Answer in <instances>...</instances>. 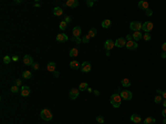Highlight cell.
Instances as JSON below:
<instances>
[{
	"mask_svg": "<svg viewBox=\"0 0 166 124\" xmlns=\"http://www.w3.org/2000/svg\"><path fill=\"white\" fill-rule=\"evenodd\" d=\"M70 68L71 69H73V70H78V69H81V64L78 62V61L73 60L70 62Z\"/></svg>",
	"mask_w": 166,
	"mask_h": 124,
	"instance_id": "obj_17",
	"label": "cell"
},
{
	"mask_svg": "<svg viewBox=\"0 0 166 124\" xmlns=\"http://www.w3.org/2000/svg\"><path fill=\"white\" fill-rule=\"evenodd\" d=\"M70 57H72V58H74V57H78V54H79V50H78L77 48H72L70 50Z\"/></svg>",
	"mask_w": 166,
	"mask_h": 124,
	"instance_id": "obj_24",
	"label": "cell"
},
{
	"mask_svg": "<svg viewBox=\"0 0 166 124\" xmlns=\"http://www.w3.org/2000/svg\"><path fill=\"white\" fill-rule=\"evenodd\" d=\"M121 103H122V98L118 93H114L111 95V104L113 105V108L117 109L121 106Z\"/></svg>",
	"mask_w": 166,
	"mask_h": 124,
	"instance_id": "obj_1",
	"label": "cell"
},
{
	"mask_svg": "<svg viewBox=\"0 0 166 124\" xmlns=\"http://www.w3.org/2000/svg\"><path fill=\"white\" fill-rule=\"evenodd\" d=\"M81 33H82V30H81L80 27H74L73 30H72V35H73L74 38H80Z\"/></svg>",
	"mask_w": 166,
	"mask_h": 124,
	"instance_id": "obj_12",
	"label": "cell"
},
{
	"mask_svg": "<svg viewBox=\"0 0 166 124\" xmlns=\"http://www.w3.org/2000/svg\"><path fill=\"white\" fill-rule=\"evenodd\" d=\"M131 121L133 122V123H140V122L142 121V119H141L140 115L133 114V115H131Z\"/></svg>",
	"mask_w": 166,
	"mask_h": 124,
	"instance_id": "obj_18",
	"label": "cell"
},
{
	"mask_svg": "<svg viewBox=\"0 0 166 124\" xmlns=\"http://www.w3.org/2000/svg\"><path fill=\"white\" fill-rule=\"evenodd\" d=\"M72 41H74L75 43H80V42L82 41V40H81L80 38H74V37H73V38H72Z\"/></svg>",
	"mask_w": 166,
	"mask_h": 124,
	"instance_id": "obj_39",
	"label": "cell"
},
{
	"mask_svg": "<svg viewBox=\"0 0 166 124\" xmlns=\"http://www.w3.org/2000/svg\"><path fill=\"white\" fill-rule=\"evenodd\" d=\"M121 98L123 100H125V101H130V100H132V98H133V94H132V92L130 91V90H123L121 92Z\"/></svg>",
	"mask_w": 166,
	"mask_h": 124,
	"instance_id": "obj_3",
	"label": "cell"
},
{
	"mask_svg": "<svg viewBox=\"0 0 166 124\" xmlns=\"http://www.w3.org/2000/svg\"><path fill=\"white\" fill-rule=\"evenodd\" d=\"M96 33H98V30H96L95 28H92L89 30V33H88V35H90V38H93V37L96 35Z\"/></svg>",
	"mask_w": 166,
	"mask_h": 124,
	"instance_id": "obj_25",
	"label": "cell"
},
{
	"mask_svg": "<svg viewBox=\"0 0 166 124\" xmlns=\"http://www.w3.org/2000/svg\"><path fill=\"white\" fill-rule=\"evenodd\" d=\"M125 45H126V39L125 38H118L115 41V47H117V48H123Z\"/></svg>",
	"mask_w": 166,
	"mask_h": 124,
	"instance_id": "obj_10",
	"label": "cell"
},
{
	"mask_svg": "<svg viewBox=\"0 0 166 124\" xmlns=\"http://www.w3.org/2000/svg\"><path fill=\"white\" fill-rule=\"evenodd\" d=\"M163 124H166V118L164 119V121H163Z\"/></svg>",
	"mask_w": 166,
	"mask_h": 124,
	"instance_id": "obj_51",
	"label": "cell"
},
{
	"mask_svg": "<svg viewBox=\"0 0 166 124\" xmlns=\"http://www.w3.org/2000/svg\"><path fill=\"white\" fill-rule=\"evenodd\" d=\"M88 88H89L88 83H86V82H82L80 84V86H79V90H80V91H85Z\"/></svg>",
	"mask_w": 166,
	"mask_h": 124,
	"instance_id": "obj_28",
	"label": "cell"
},
{
	"mask_svg": "<svg viewBox=\"0 0 166 124\" xmlns=\"http://www.w3.org/2000/svg\"><path fill=\"white\" fill-rule=\"evenodd\" d=\"M10 91H11L12 93H17L18 91H19V88H18L17 85H12L11 88H10Z\"/></svg>",
	"mask_w": 166,
	"mask_h": 124,
	"instance_id": "obj_34",
	"label": "cell"
},
{
	"mask_svg": "<svg viewBox=\"0 0 166 124\" xmlns=\"http://www.w3.org/2000/svg\"><path fill=\"white\" fill-rule=\"evenodd\" d=\"M155 121H156V120L154 118H146L144 120V124H154Z\"/></svg>",
	"mask_w": 166,
	"mask_h": 124,
	"instance_id": "obj_26",
	"label": "cell"
},
{
	"mask_svg": "<svg viewBox=\"0 0 166 124\" xmlns=\"http://www.w3.org/2000/svg\"><path fill=\"white\" fill-rule=\"evenodd\" d=\"M145 11H146V15H147V16H152V15H153V11H152L150 8H148L147 10H145Z\"/></svg>",
	"mask_w": 166,
	"mask_h": 124,
	"instance_id": "obj_40",
	"label": "cell"
},
{
	"mask_svg": "<svg viewBox=\"0 0 166 124\" xmlns=\"http://www.w3.org/2000/svg\"><path fill=\"white\" fill-rule=\"evenodd\" d=\"M30 94V88L27 85L21 86V95L22 96H28Z\"/></svg>",
	"mask_w": 166,
	"mask_h": 124,
	"instance_id": "obj_16",
	"label": "cell"
},
{
	"mask_svg": "<svg viewBox=\"0 0 166 124\" xmlns=\"http://www.w3.org/2000/svg\"><path fill=\"white\" fill-rule=\"evenodd\" d=\"M40 115H41V119L44 120V121H50V120H52V118H53L51 111L48 110V109H43L41 111V113H40Z\"/></svg>",
	"mask_w": 166,
	"mask_h": 124,
	"instance_id": "obj_2",
	"label": "cell"
},
{
	"mask_svg": "<svg viewBox=\"0 0 166 124\" xmlns=\"http://www.w3.org/2000/svg\"><path fill=\"white\" fill-rule=\"evenodd\" d=\"M162 58H166V52H164V53L162 54Z\"/></svg>",
	"mask_w": 166,
	"mask_h": 124,
	"instance_id": "obj_49",
	"label": "cell"
},
{
	"mask_svg": "<svg viewBox=\"0 0 166 124\" xmlns=\"http://www.w3.org/2000/svg\"><path fill=\"white\" fill-rule=\"evenodd\" d=\"M11 59H12V60H13V61H18V59H19V58L17 57V55H13V57H12V58H11Z\"/></svg>",
	"mask_w": 166,
	"mask_h": 124,
	"instance_id": "obj_46",
	"label": "cell"
},
{
	"mask_svg": "<svg viewBox=\"0 0 166 124\" xmlns=\"http://www.w3.org/2000/svg\"><path fill=\"white\" fill-rule=\"evenodd\" d=\"M85 3H86V6L92 7L93 5H94V1H91V0H86V1H85Z\"/></svg>",
	"mask_w": 166,
	"mask_h": 124,
	"instance_id": "obj_38",
	"label": "cell"
},
{
	"mask_svg": "<svg viewBox=\"0 0 166 124\" xmlns=\"http://www.w3.org/2000/svg\"><path fill=\"white\" fill-rule=\"evenodd\" d=\"M32 68H33V70H38V69H39V64L38 63H33V64H32Z\"/></svg>",
	"mask_w": 166,
	"mask_h": 124,
	"instance_id": "obj_41",
	"label": "cell"
},
{
	"mask_svg": "<svg viewBox=\"0 0 166 124\" xmlns=\"http://www.w3.org/2000/svg\"><path fill=\"white\" fill-rule=\"evenodd\" d=\"M67 25H68V23L65 22V21H61L60 22V25H59V28L61 29V30H65V29H67Z\"/></svg>",
	"mask_w": 166,
	"mask_h": 124,
	"instance_id": "obj_29",
	"label": "cell"
},
{
	"mask_svg": "<svg viewBox=\"0 0 166 124\" xmlns=\"http://www.w3.org/2000/svg\"><path fill=\"white\" fill-rule=\"evenodd\" d=\"M90 39H91V38H90V35H84V37L82 38V42H83V43H88V42L90 41Z\"/></svg>",
	"mask_w": 166,
	"mask_h": 124,
	"instance_id": "obj_32",
	"label": "cell"
},
{
	"mask_svg": "<svg viewBox=\"0 0 166 124\" xmlns=\"http://www.w3.org/2000/svg\"><path fill=\"white\" fill-rule=\"evenodd\" d=\"M79 93H80V90L79 89H75V88H72L69 92V96H70L71 100H75L79 96Z\"/></svg>",
	"mask_w": 166,
	"mask_h": 124,
	"instance_id": "obj_7",
	"label": "cell"
},
{
	"mask_svg": "<svg viewBox=\"0 0 166 124\" xmlns=\"http://www.w3.org/2000/svg\"><path fill=\"white\" fill-rule=\"evenodd\" d=\"M22 76L24 79H31L32 78V73L30 71H23L22 72Z\"/></svg>",
	"mask_w": 166,
	"mask_h": 124,
	"instance_id": "obj_27",
	"label": "cell"
},
{
	"mask_svg": "<svg viewBox=\"0 0 166 124\" xmlns=\"http://www.w3.org/2000/svg\"><path fill=\"white\" fill-rule=\"evenodd\" d=\"M142 25H143V23H141L140 21H132L131 23H130V28H131V30H133V31H141V29H142Z\"/></svg>",
	"mask_w": 166,
	"mask_h": 124,
	"instance_id": "obj_4",
	"label": "cell"
},
{
	"mask_svg": "<svg viewBox=\"0 0 166 124\" xmlns=\"http://www.w3.org/2000/svg\"><path fill=\"white\" fill-rule=\"evenodd\" d=\"M151 38H152V37H151L150 33H145V35H143V39L145 40V41H150Z\"/></svg>",
	"mask_w": 166,
	"mask_h": 124,
	"instance_id": "obj_35",
	"label": "cell"
},
{
	"mask_svg": "<svg viewBox=\"0 0 166 124\" xmlns=\"http://www.w3.org/2000/svg\"><path fill=\"white\" fill-rule=\"evenodd\" d=\"M10 61H11V58H10L9 55H5V57H3V62L6 64H9Z\"/></svg>",
	"mask_w": 166,
	"mask_h": 124,
	"instance_id": "obj_30",
	"label": "cell"
},
{
	"mask_svg": "<svg viewBox=\"0 0 166 124\" xmlns=\"http://www.w3.org/2000/svg\"><path fill=\"white\" fill-rule=\"evenodd\" d=\"M162 99H163L162 95H156L155 99H154V102H155V103H161V102H162Z\"/></svg>",
	"mask_w": 166,
	"mask_h": 124,
	"instance_id": "obj_33",
	"label": "cell"
},
{
	"mask_svg": "<svg viewBox=\"0 0 166 124\" xmlns=\"http://www.w3.org/2000/svg\"><path fill=\"white\" fill-rule=\"evenodd\" d=\"M96 121L99 122V124H103L104 123V118L101 116V115H98V116H96Z\"/></svg>",
	"mask_w": 166,
	"mask_h": 124,
	"instance_id": "obj_31",
	"label": "cell"
},
{
	"mask_svg": "<svg viewBox=\"0 0 166 124\" xmlns=\"http://www.w3.org/2000/svg\"><path fill=\"white\" fill-rule=\"evenodd\" d=\"M126 40H127V41H131V40H133V37H132V35H126Z\"/></svg>",
	"mask_w": 166,
	"mask_h": 124,
	"instance_id": "obj_42",
	"label": "cell"
},
{
	"mask_svg": "<svg viewBox=\"0 0 166 124\" xmlns=\"http://www.w3.org/2000/svg\"><path fill=\"white\" fill-rule=\"evenodd\" d=\"M154 25L153 22H151V21H146V22H144L143 25H142V30L145 31V33H150V31L153 29Z\"/></svg>",
	"mask_w": 166,
	"mask_h": 124,
	"instance_id": "obj_5",
	"label": "cell"
},
{
	"mask_svg": "<svg viewBox=\"0 0 166 124\" xmlns=\"http://www.w3.org/2000/svg\"><path fill=\"white\" fill-rule=\"evenodd\" d=\"M162 115H163L164 118H166V108H165V109H164L163 111H162Z\"/></svg>",
	"mask_w": 166,
	"mask_h": 124,
	"instance_id": "obj_45",
	"label": "cell"
},
{
	"mask_svg": "<svg viewBox=\"0 0 166 124\" xmlns=\"http://www.w3.org/2000/svg\"><path fill=\"white\" fill-rule=\"evenodd\" d=\"M65 6L71 7V8H77V7L79 6V1H78V0H68L67 3H65Z\"/></svg>",
	"mask_w": 166,
	"mask_h": 124,
	"instance_id": "obj_15",
	"label": "cell"
},
{
	"mask_svg": "<svg viewBox=\"0 0 166 124\" xmlns=\"http://www.w3.org/2000/svg\"><path fill=\"white\" fill-rule=\"evenodd\" d=\"M111 23H112V21L110 19H105V20H103L102 21V27L104 29H107V28L111 27Z\"/></svg>",
	"mask_w": 166,
	"mask_h": 124,
	"instance_id": "obj_23",
	"label": "cell"
},
{
	"mask_svg": "<svg viewBox=\"0 0 166 124\" xmlns=\"http://www.w3.org/2000/svg\"><path fill=\"white\" fill-rule=\"evenodd\" d=\"M64 21H65V22H67V23H69V22H70V21H71V18H70V17H69V16H68V17H65V19H64Z\"/></svg>",
	"mask_w": 166,
	"mask_h": 124,
	"instance_id": "obj_44",
	"label": "cell"
},
{
	"mask_svg": "<svg viewBox=\"0 0 166 124\" xmlns=\"http://www.w3.org/2000/svg\"><path fill=\"white\" fill-rule=\"evenodd\" d=\"M91 62H89V61H85V62H83L82 64H81V71L82 72H84V73H88V72H90L91 71Z\"/></svg>",
	"mask_w": 166,
	"mask_h": 124,
	"instance_id": "obj_6",
	"label": "cell"
},
{
	"mask_svg": "<svg viewBox=\"0 0 166 124\" xmlns=\"http://www.w3.org/2000/svg\"><path fill=\"white\" fill-rule=\"evenodd\" d=\"M122 85L124 86V88H130L131 86V80L127 79V78L123 79L122 80Z\"/></svg>",
	"mask_w": 166,
	"mask_h": 124,
	"instance_id": "obj_22",
	"label": "cell"
},
{
	"mask_svg": "<svg viewBox=\"0 0 166 124\" xmlns=\"http://www.w3.org/2000/svg\"><path fill=\"white\" fill-rule=\"evenodd\" d=\"M113 47H115V42H113V40H111V39L106 40L104 43V49L106 50V52H110V50L113 49Z\"/></svg>",
	"mask_w": 166,
	"mask_h": 124,
	"instance_id": "obj_8",
	"label": "cell"
},
{
	"mask_svg": "<svg viewBox=\"0 0 166 124\" xmlns=\"http://www.w3.org/2000/svg\"><path fill=\"white\" fill-rule=\"evenodd\" d=\"M47 69L50 72H54L55 71V62H49L48 65H47Z\"/></svg>",
	"mask_w": 166,
	"mask_h": 124,
	"instance_id": "obj_21",
	"label": "cell"
},
{
	"mask_svg": "<svg viewBox=\"0 0 166 124\" xmlns=\"http://www.w3.org/2000/svg\"><path fill=\"white\" fill-rule=\"evenodd\" d=\"M163 105H164V106H165V108H166V100L163 102Z\"/></svg>",
	"mask_w": 166,
	"mask_h": 124,
	"instance_id": "obj_50",
	"label": "cell"
},
{
	"mask_svg": "<svg viewBox=\"0 0 166 124\" xmlns=\"http://www.w3.org/2000/svg\"><path fill=\"white\" fill-rule=\"evenodd\" d=\"M22 84V80H20V79H17V80H15V85H17V86H20Z\"/></svg>",
	"mask_w": 166,
	"mask_h": 124,
	"instance_id": "obj_37",
	"label": "cell"
},
{
	"mask_svg": "<svg viewBox=\"0 0 166 124\" xmlns=\"http://www.w3.org/2000/svg\"><path fill=\"white\" fill-rule=\"evenodd\" d=\"M132 37H133V40L134 41H140L141 39H143V35L141 33V31H135L133 32V35H132Z\"/></svg>",
	"mask_w": 166,
	"mask_h": 124,
	"instance_id": "obj_14",
	"label": "cell"
},
{
	"mask_svg": "<svg viewBox=\"0 0 166 124\" xmlns=\"http://www.w3.org/2000/svg\"><path fill=\"white\" fill-rule=\"evenodd\" d=\"M93 92H94V94H95V95H99V94H100V92H99V91H96V90H94Z\"/></svg>",
	"mask_w": 166,
	"mask_h": 124,
	"instance_id": "obj_47",
	"label": "cell"
},
{
	"mask_svg": "<svg viewBox=\"0 0 166 124\" xmlns=\"http://www.w3.org/2000/svg\"><path fill=\"white\" fill-rule=\"evenodd\" d=\"M53 73H54V76H59V72H57V71H54Z\"/></svg>",
	"mask_w": 166,
	"mask_h": 124,
	"instance_id": "obj_48",
	"label": "cell"
},
{
	"mask_svg": "<svg viewBox=\"0 0 166 124\" xmlns=\"http://www.w3.org/2000/svg\"><path fill=\"white\" fill-rule=\"evenodd\" d=\"M125 47H126L128 50H135V49H137L138 45H137V42H136V41H134V40H131V41L126 42V45H125Z\"/></svg>",
	"mask_w": 166,
	"mask_h": 124,
	"instance_id": "obj_9",
	"label": "cell"
},
{
	"mask_svg": "<svg viewBox=\"0 0 166 124\" xmlns=\"http://www.w3.org/2000/svg\"><path fill=\"white\" fill-rule=\"evenodd\" d=\"M162 50H163L164 52H166V42H164L163 45H162Z\"/></svg>",
	"mask_w": 166,
	"mask_h": 124,
	"instance_id": "obj_43",
	"label": "cell"
},
{
	"mask_svg": "<svg viewBox=\"0 0 166 124\" xmlns=\"http://www.w3.org/2000/svg\"><path fill=\"white\" fill-rule=\"evenodd\" d=\"M23 63L26 64V65H31V67H32V64L34 63V62H33V59H32L31 55L26 54V55L23 57Z\"/></svg>",
	"mask_w": 166,
	"mask_h": 124,
	"instance_id": "obj_11",
	"label": "cell"
},
{
	"mask_svg": "<svg viewBox=\"0 0 166 124\" xmlns=\"http://www.w3.org/2000/svg\"><path fill=\"white\" fill-rule=\"evenodd\" d=\"M53 13H54V16H62L63 15V9L60 8V7H55L54 9H53Z\"/></svg>",
	"mask_w": 166,
	"mask_h": 124,
	"instance_id": "obj_19",
	"label": "cell"
},
{
	"mask_svg": "<svg viewBox=\"0 0 166 124\" xmlns=\"http://www.w3.org/2000/svg\"><path fill=\"white\" fill-rule=\"evenodd\" d=\"M157 93H160V94H162V96H163L164 99L166 100V90L165 91H162V90H156Z\"/></svg>",
	"mask_w": 166,
	"mask_h": 124,
	"instance_id": "obj_36",
	"label": "cell"
},
{
	"mask_svg": "<svg viewBox=\"0 0 166 124\" xmlns=\"http://www.w3.org/2000/svg\"><path fill=\"white\" fill-rule=\"evenodd\" d=\"M138 8L143 10H147L148 9V2H146V1H140L138 2Z\"/></svg>",
	"mask_w": 166,
	"mask_h": 124,
	"instance_id": "obj_20",
	"label": "cell"
},
{
	"mask_svg": "<svg viewBox=\"0 0 166 124\" xmlns=\"http://www.w3.org/2000/svg\"><path fill=\"white\" fill-rule=\"evenodd\" d=\"M68 39L69 38H68V35L65 33H59L57 35V41H59V42H67Z\"/></svg>",
	"mask_w": 166,
	"mask_h": 124,
	"instance_id": "obj_13",
	"label": "cell"
}]
</instances>
